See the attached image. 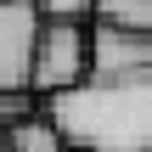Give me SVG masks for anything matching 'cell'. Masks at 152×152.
I'll return each mask as SVG.
<instances>
[{
	"label": "cell",
	"instance_id": "cell-1",
	"mask_svg": "<svg viewBox=\"0 0 152 152\" xmlns=\"http://www.w3.org/2000/svg\"><path fill=\"white\" fill-rule=\"evenodd\" d=\"M45 113L79 152H152V62L118 73H85L45 96Z\"/></svg>",
	"mask_w": 152,
	"mask_h": 152
},
{
	"label": "cell",
	"instance_id": "cell-2",
	"mask_svg": "<svg viewBox=\"0 0 152 152\" xmlns=\"http://www.w3.org/2000/svg\"><path fill=\"white\" fill-rule=\"evenodd\" d=\"M85 73H90V23H56V17H45L39 56H34V90L56 96V90L79 85Z\"/></svg>",
	"mask_w": 152,
	"mask_h": 152
},
{
	"label": "cell",
	"instance_id": "cell-3",
	"mask_svg": "<svg viewBox=\"0 0 152 152\" xmlns=\"http://www.w3.org/2000/svg\"><path fill=\"white\" fill-rule=\"evenodd\" d=\"M45 11L39 0H0V90H34Z\"/></svg>",
	"mask_w": 152,
	"mask_h": 152
},
{
	"label": "cell",
	"instance_id": "cell-4",
	"mask_svg": "<svg viewBox=\"0 0 152 152\" xmlns=\"http://www.w3.org/2000/svg\"><path fill=\"white\" fill-rule=\"evenodd\" d=\"M152 34L118 28V23H90V73H118V68H147Z\"/></svg>",
	"mask_w": 152,
	"mask_h": 152
},
{
	"label": "cell",
	"instance_id": "cell-5",
	"mask_svg": "<svg viewBox=\"0 0 152 152\" xmlns=\"http://www.w3.org/2000/svg\"><path fill=\"white\" fill-rule=\"evenodd\" d=\"M0 141H6L11 152H73V147H68V135L56 130V118H51L45 107H39L34 118H23L17 130H6Z\"/></svg>",
	"mask_w": 152,
	"mask_h": 152
},
{
	"label": "cell",
	"instance_id": "cell-6",
	"mask_svg": "<svg viewBox=\"0 0 152 152\" xmlns=\"http://www.w3.org/2000/svg\"><path fill=\"white\" fill-rule=\"evenodd\" d=\"M96 23H118V28L152 34V0H96Z\"/></svg>",
	"mask_w": 152,
	"mask_h": 152
},
{
	"label": "cell",
	"instance_id": "cell-7",
	"mask_svg": "<svg viewBox=\"0 0 152 152\" xmlns=\"http://www.w3.org/2000/svg\"><path fill=\"white\" fill-rule=\"evenodd\" d=\"M39 113V90H0V135Z\"/></svg>",
	"mask_w": 152,
	"mask_h": 152
},
{
	"label": "cell",
	"instance_id": "cell-8",
	"mask_svg": "<svg viewBox=\"0 0 152 152\" xmlns=\"http://www.w3.org/2000/svg\"><path fill=\"white\" fill-rule=\"evenodd\" d=\"M39 11L56 23H96V0H39Z\"/></svg>",
	"mask_w": 152,
	"mask_h": 152
},
{
	"label": "cell",
	"instance_id": "cell-9",
	"mask_svg": "<svg viewBox=\"0 0 152 152\" xmlns=\"http://www.w3.org/2000/svg\"><path fill=\"white\" fill-rule=\"evenodd\" d=\"M0 152H11V147H6V141H0Z\"/></svg>",
	"mask_w": 152,
	"mask_h": 152
},
{
	"label": "cell",
	"instance_id": "cell-10",
	"mask_svg": "<svg viewBox=\"0 0 152 152\" xmlns=\"http://www.w3.org/2000/svg\"><path fill=\"white\" fill-rule=\"evenodd\" d=\"M73 152H79V147H73Z\"/></svg>",
	"mask_w": 152,
	"mask_h": 152
}]
</instances>
